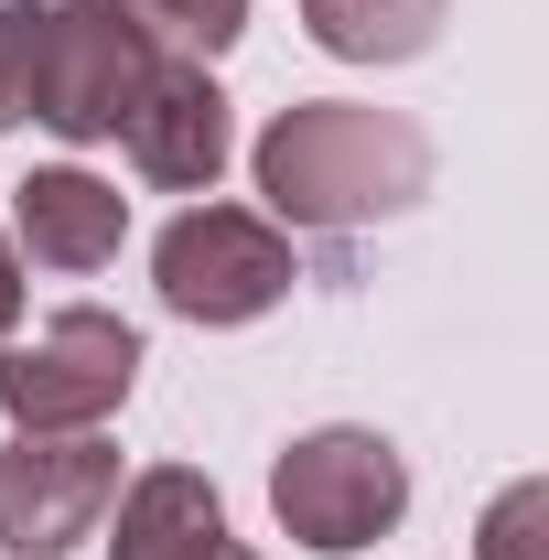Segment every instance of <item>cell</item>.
Returning a JSON list of instances; mask_svg holds the SVG:
<instances>
[{"mask_svg":"<svg viewBox=\"0 0 549 560\" xmlns=\"http://www.w3.org/2000/svg\"><path fill=\"white\" fill-rule=\"evenodd\" d=\"M248 173L270 195V226L355 237V226H388L431 195V130L410 108H366V97H291L248 140Z\"/></svg>","mask_w":549,"mask_h":560,"instance_id":"6da1fadb","label":"cell"},{"mask_svg":"<svg viewBox=\"0 0 549 560\" xmlns=\"http://www.w3.org/2000/svg\"><path fill=\"white\" fill-rule=\"evenodd\" d=\"M151 66L162 55L119 0H0V130L33 119L55 140H119Z\"/></svg>","mask_w":549,"mask_h":560,"instance_id":"7a4b0ae2","label":"cell"},{"mask_svg":"<svg viewBox=\"0 0 549 560\" xmlns=\"http://www.w3.org/2000/svg\"><path fill=\"white\" fill-rule=\"evenodd\" d=\"M270 517H280L291 550L355 560V550H377V539L410 517V464H399V442L366 431V420L291 431L280 464H270Z\"/></svg>","mask_w":549,"mask_h":560,"instance_id":"3957f363","label":"cell"},{"mask_svg":"<svg viewBox=\"0 0 549 560\" xmlns=\"http://www.w3.org/2000/svg\"><path fill=\"white\" fill-rule=\"evenodd\" d=\"M291 226H270L259 206H184L162 237H151V291L173 324H206V335H237L291 302Z\"/></svg>","mask_w":549,"mask_h":560,"instance_id":"277c9868","label":"cell"},{"mask_svg":"<svg viewBox=\"0 0 549 560\" xmlns=\"http://www.w3.org/2000/svg\"><path fill=\"white\" fill-rule=\"evenodd\" d=\"M130 388H140V335L97 302H75L33 335H0V420L11 431H97Z\"/></svg>","mask_w":549,"mask_h":560,"instance_id":"5b68a950","label":"cell"},{"mask_svg":"<svg viewBox=\"0 0 549 560\" xmlns=\"http://www.w3.org/2000/svg\"><path fill=\"white\" fill-rule=\"evenodd\" d=\"M108 506H119V453L97 431H11L0 453V550L11 560L86 550Z\"/></svg>","mask_w":549,"mask_h":560,"instance_id":"8992f818","label":"cell"},{"mask_svg":"<svg viewBox=\"0 0 549 560\" xmlns=\"http://www.w3.org/2000/svg\"><path fill=\"white\" fill-rule=\"evenodd\" d=\"M130 162L140 184H162V195H215V173H226V151H237V119H226V86L206 66H151L130 108Z\"/></svg>","mask_w":549,"mask_h":560,"instance_id":"52a82bcc","label":"cell"},{"mask_svg":"<svg viewBox=\"0 0 549 560\" xmlns=\"http://www.w3.org/2000/svg\"><path fill=\"white\" fill-rule=\"evenodd\" d=\"M119 237H130V195L97 184L86 162L22 173V195H11V248H22L33 270H108Z\"/></svg>","mask_w":549,"mask_h":560,"instance_id":"ba28073f","label":"cell"},{"mask_svg":"<svg viewBox=\"0 0 549 560\" xmlns=\"http://www.w3.org/2000/svg\"><path fill=\"white\" fill-rule=\"evenodd\" d=\"M206 539H226V495L195 464H151V475L119 486V539H108V560H195Z\"/></svg>","mask_w":549,"mask_h":560,"instance_id":"9c48e42d","label":"cell"},{"mask_svg":"<svg viewBox=\"0 0 549 560\" xmlns=\"http://www.w3.org/2000/svg\"><path fill=\"white\" fill-rule=\"evenodd\" d=\"M453 0H302V33L335 66H420L442 44Z\"/></svg>","mask_w":549,"mask_h":560,"instance_id":"30bf717a","label":"cell"},{"mask_svg":"<svg viewBox=\"0 0 549 560\" xmlns=\"http://www.w3.org/2000/svg\"><path fill=\"white\" fill-rule=\"evenodd\" d=\"M140 22V44L162 55V66H215L237 33H248V0H119Z\"/></svg>","mask_w":549,"mask_h":560,"instance_id":"8fae6325","label":"cell"},{"mask_svg":"<svg viewBox=\"0 0 549 560\" xmlns=\"http://www.w3.org/2000/svg\"><path fill=\"white\" fill-rule=\"evenodd\" d=\"M475 560H549V475H517V486H495L475 528Z\"/></svg>","mask_w":549,"mask_h":560,"instance_id":"7c38bea8","label":"cell"},{"mask_svg":"<svg viewBox=\"0 0 549 560\" xmlns=\"http://www.w3.org/2000/svg\"><path fill=\"white\" fill-rule=\"evenodd\" d=\"M22 324V248H11V226H0V335Z\"/></svg>","mask_w":549,"mask_h":560,"instance_id":"4fadbf2b","label":"cell"},{"mask_svg":"<svg viewBox=\"0 0 549 560\" xmlns=\"http://www.w3.org/2000/svg\"><path fill=\"white\" fill-rule=\"evenodd\" d=\"M195 560H259V550H248V539L226 528V539H206V550H195Z\"/></svg>","mask_w":549,"mask_h":560,"instance_id":"5bb4252c","label":"cell"}]
</instances>
